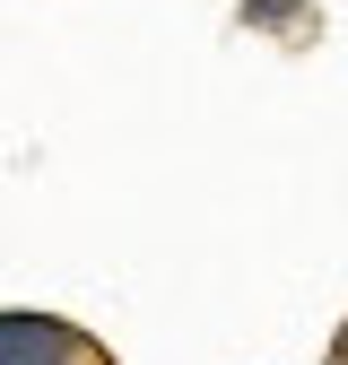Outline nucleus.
I'll use <instances>...</instances> for the list:
<instances>
[{
  "mask_svg": "<svg viewBox=\"0 0 348 365\" xmlns=\"http://www.w3.org/2000/svg\"><path fill=\"white\" fill-rule=\"evenodd\" d=\"M0 365H96V348L53 313H0Z\"/></svg>",
  "mask_w": 348,
  "mask_h": 365,
  "instance_id": "nucleus-1",
  "label": "nucleus"
},
{
  "mask_svg": "<svg viewBox=\"0 0 348 365\" xmlns=\"http://www.w3.org/2000/svg\"><path fill=\"white\" fill-rule=\"evenodd\" d=\"M331 365H348V331H339V339H331Z\"/></svg>",
  "mask_w": 348,
  "mask_h": 365,
  "instance_id": "nucleus-2",
  "label": "nucleus"
}]
</instances>
